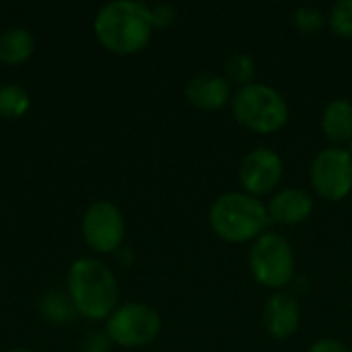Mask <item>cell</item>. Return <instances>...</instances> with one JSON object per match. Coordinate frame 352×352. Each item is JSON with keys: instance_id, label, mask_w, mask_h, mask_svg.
<instances>
[{"instance_id": "4fadbf2b", "label": "cell", "mask_w": 352, "mask_h": 352, "mask_svg": "<svg viewBox=\"0 0 352 352\" xmlns=\"http://www.w3.org/2000/svg\"><path fill=\"white\" fill-rule=\"evenodd\" d=\"M322 132L332 146H342L352 140V101L338 97L332 99L322 113Z\"/></svg>"}, {"instance_id": "7a4b0ae2", "label": "cell", "mask_w": 352, "mask_h": 352, "mask_svg": "<svg viewBox=\"0 0 352 352\" xmlns=\"http://www.w3.org/2000/svg\"><path fill=\"white\" fill-rule=\"evenodd\" d=\"M68 295L76 307V314L99 322L118 309L120 287L107 264L97 258H78L72 262L66 278Z\"/></svg>"}, {"instance_id": "3957f363", "label": "cell", "mask_w": 352, "mask_h": 352, "mask_svg": "<svg viewBox=\"0 0 352 352\" xmlns=\"http://www.w3.org/2000/svg\"><path fill=\"white\" fill-rule=\"evenodd\" d=\"M208 225L223 241L254 243L268 231L270 214L260 198L245 192H225L210 204Z\"/></svg>"}, {"instance_id": "6da1fadb", "label": "cell", "mask_w": 352, "mask_h": 352, "mask_svg": "<svg viewBox=\"0 0 352 352\" xmlns=\"http://www.w3.org/2000/svg\"><path fill=\"white\" fill-rule=\"evenodd\" d=\"M99 43L120 56H130L146 47L153 35L151 6L138 0H113L99 8L93 21Z\"/></svg>"}, {"instance_id": "cb8c5ba5", "label": "cell", "mask_w": 352, "mask_h": 352, "mask_svg": "<svg viewBox=\"0 0 352 352\" xmlns=\"http://www.w3.org/2000/svg\"><path fill=\"white\" fill-rule=\"evenodd\" d=\"M349 153H351V155H352V140H351V142H349Z\"/></svg>"}, {"instance_id": "7402d4cb", "label": "cell", "mask_w": 352, "mask_h": 352, "mask_svg": "<svg viewBox=\"0 0 352 352\" xmlns=\"http://www.w3.org/2000/svg\"><path fill=\"white\" fill-rule=\"evenodd\" d=\"M309 352H351V349L342 342V340H336V338H322V340H316Z\"/></svg>"}, {"instance_id": "d6986e66", "label": "cell", "mask_w": 352, "mask_h": 352, "mask_svg": "<svg viewBox=\"0 0 352 352\" xmlns=\"http://www.w3.org/2000/svg\"><path fill=\"white\" fill-rule=\"evenodd\" d=\"M324 23H328V14H324L316 6H299L293 12V25L297 27V31H301L305 35L318 33L324 27Z\"/></svg>"}, {"instance_id": "ba28073f", "label": "cell", "mask_w": 352, "mask_h": 352, "mask_svg": "<svg viewBox=\"0 0 352 352\" xmlns=\"http://www.w3.org/2000/svg\"><path fill=\"white\" fill-rule=\"evenodd\" d=\"M87 245L97 254H113L122 248L126 235V221L122 210L107 200L93 202L82 214L80 223Z\"/></svg>"}, {"instance_id": "7c38bea8", "label": "cell", "mask_w": 352, "mask_h": 352, "mask_svg": "<svg viewBox=\"0 0 352 352\" xmlns=\"http://www.w3.org/2000/svg\"><path fill=\"white\" fill-rule=\"evenodd\" d=\"M270 221L278 225H299L314 212V198L301 188H285L266 204Z\"/></svg>"}, {"instance_id": "44dd1931", "label": "cell", "mask_w": 352, "mask_h": 352, "mask_svg": "<svg viewBox=\"0 0 352 352\" xmlns=\"http://www.w3.org/2000/svg\"><path fill=\"white\" fill-rule=\"evenodd\" d=\"M151 16H153V25H155V27H169V25L175 23L177 10H175V6L163 2V4L151 6Z\"/></svg>"}, {"instance_id": "30bf717a", "label": "cell", "mask_w": 352, "mask_h": 352, "mask_svg": "<svg viewBox=\"0 0 352 352\" xmlns=\"http://www.w3.org/2000/svg\"><path fill=\"white\" fill-rule=\"evenodd\" d=\"M186 99L202 111H217L233 101V85L225 74L200 72L186 85Z\"/></svg>"}, {"instance_id": "277c9868", "label": "cell", "mask_w": 352, "mask_h": 352, "mask_svg": "<svg viewBox=\"0 0 352 352\" xmlns=\"http://www.w3.org/2000/svg\"><path fill=\"white\" fill-rule=\"evenodd\" d=\"M231 107L237 124L256 134H274L283 130L291 116L283 93L264 82H252L237 89Z\"/></svg>"}, {"instance_id": "8fae6325", "label": "cell", "mask_w": 352, "mask_h": 352, "mask_svg": "<svg viewBox=\"0 0 352 352\" xmlns=\"http://www.w3.org/2000/svg\"><path fill=\"white\" fill-rule=\"evenodd\" d=\"M262 322L268 336L274 340H287L301 326V305L293 295L278 291L264 303Z\"/></svg>"}, {"instance_id": "e0dca14e", "label": "cell", "mask_w": 352, "mask_h": 352, "mask_svg": "<svg viewBox=\"0 0 352 352\" xmlns=\"http://www.w3.org/2000/svg\"><path fill=\"white\" fill-rule=\"evenodd\" d=\"M256 60L245 52H235L225 60V78L239 89L256 82Z\"/></svg>"}, {"instance_id": "5b68a950", "label": "cell", "mask_w": 352, "mask_h": 352, "mask_svg": "<svg viewBox=\"0 0 352 352\" xmlns=\"http://www.w3.org/2000/svg\"><path fill=\"white\" fill-rule=\"evenodd\" d=\"M248 264L254 280L274 291L291 285L297 270V258L291 241L274 231H266L252 243Z\"/></svg>"}, {"instance_id": "ac0fdd59", "label": "cell", "mask_w": 352, "mask_h": 352, "mask_svg": "<svg viewBox=\"0 0 352 352\" xmlns=\"http://www.w3.org/2000/svg\"><path fill=\"white\" fill-rule=\"evenodd\" d=\"M328 25L334 35L342 39H352V0H340L330 8Z\"/></svg>"}, {"instance_id": "ffe728a7", "label": "cell", "mask_w": 352, "mask_h": 352, "mask_svg": "<svg viewBox=\"0 0 352 352\" xmlns=\"http://www.w3.org/2000/svg\"><path fill=\"white\" fill-rule=\"evenodd\" d=\"M111 338L107 336V332H89L80 344H78V352H109L111 349Z\"/></svg>"}, {"instance_id": "5bb4252c", "label": "cell", "mask_w": 352, "mask_h": 352, "mask_svg": "<svg viewBox=\"0 0 352 352\" xmlns=\"http://www.w3.org/2000/svg\"><path fill=\"white\" fill-rule=\"evenodd\" d=\"M35 50V39L25 27H10L0 33V62L21 64L31 58Z\"/></svg>"}, {"instance_id": "603a6c76", "label": "cell", "mask_w": 352, "mask_h": 352, "mask_svg": "<svg viewBox=\"0 0 352 352\" xmlns=\"http://www.w3.org/2000/svg\"><path fill=\"white\" fill-rule=\"evenodd\" d=\"M8 352H31V351H27V349H12V351H8Z\"/></svg>"}, {"instance_id": "9c48e42d", "label": "cell", "mask_w": 352, "mask_h": 352, "mask_svg": "<svg viewBox=\"0 0 352 352\" xmlns=\"http://www.w3.org/2000/svg\"><path fill=\"white\" fill-rule=\"evenodd\" d=\"M285 175V163L280 155L268 146H258L250 151L241 165H239V182L245 194L250 196H266L276 190V186L283 182Z\"/></svg>"}, {"instance_id": "52a82bcc", "label": "cell", "mask_w": 352, "mask_h": 352, "mask_svg": "<svg viewBox=\"0 0 352 352\" xmlns=\"http://www.w3.org/2000/svg\"><path fill=\"white\" fill-rule=\"evenodd\" d=\"M309 179L316 194L330 202H340L352 192V155L349 148H322L309 167Z\"/></svg>"}, {"instance_id": "2e32d148", "label": "cell", "mask_w": 352, "mask_h": 352, "mask_svg": "<svg viewBox=\"0 0 352 352\" xmlns=\"http://www.w3.org/2000/svg\"><path fill=\"white\" fill-rule=\"evenodd\" d=\"M31 107V97L25 87L6 82L0 87V116L8 120L23 118Z\"/></svg>"}, {"instance_id": "8992f818", "label": "cell", "mask_w": 352, "mask_h": 352, "mask_svg": "<svg viewBox=\"0 0 352 352\" xmlns=\"http://www.w3.org/2000/svg\"><path fill=\"white\" fill-rule=\"evenodd\" d=\"M105 332L118 346H146L161 334V316L144 303L118 305V309L107 318Z\"/></svg>"}, {"instance_id": "9a60e30c", "label": "cell", "mask_w": 352, "mask_h": 352, "mask_svg": "<svg viewBox=\"0 0 352 352\" xmlns=\"http://www.w3.org/2000/svg\"><path fill=\"white\" fill-rule=\"evenodd\" d=\"M39 314L52 324H70L78 316L70 295L64 291H47L45 295H41Z\"/></svg>"}]
</instances>
